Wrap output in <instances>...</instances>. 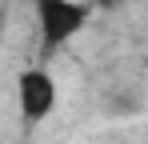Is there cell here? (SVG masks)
Segmentation results:
<instances>
[{
  "instance_id": "1",
  "label": "cell",
  "mask_w": 148,
  "mask_h": 144,
  "mask_svg": "<svg viewBox=\"0 0 148 144\" xmlns=\"http://www.w3.org/2000/svg\"><path fill=\"white\" fill-rule=\"evenodd\" d=\"M36 20H40L44 52H56V48L68 44L72 36L84 32L88 4H80V0H36Z\"/></svg>"
},
{
  "instance_id": "2",
  "label": "cell",
  "mask_w": 148,
  "mask_h": 144,
  "mask_svg": "<svg viewBox=\"0 0 148 144\" xmlns=\"http://www.w3.org/2000/svg\"><path fill=\"white\" fill-rule=\"evenodd\" d=\"M16 108L24 124H40L52 116L56 108V80L48 76V68H24L16 76Z\"/></svg>"
}]
</instances>
